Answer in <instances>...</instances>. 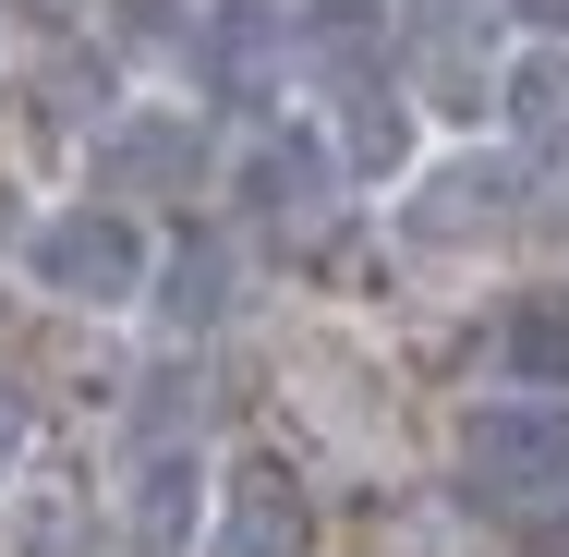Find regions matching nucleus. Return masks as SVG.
Instances as JSON below:
<instances>
[{"mask_svg":"<svg viewBox=\"0 0 569 557\" xmlns=\"http://www.w3.org/2000/svg\"><path fill=\"white\" fill-rule=\"evenodd\" d=\"M24 291H49L61 316H146V279H158V230L110 207V195H73V207H37L12 242Z\"/></svg>","mask_w":569,"mask_h":557,"instance_id":"1","label":"nucleus"},{"mask_svg":"<svg viewBox=\"0 0 569 557\" xmlns=\"http://www.w3.org/2000/svg\"><path fill=\"white\" fill-rule=\"evenodd\" d=\"M449 473L472 509H558L569 497V400H533V388H497L449 425Z\"/></svg>","mask_w":569,"mask_h":557,"instance_id":"2","label":"nucleus"},{"mask_svg":"<svg viewBox=\"0 0 569 557\" xmlns=\"http://www.w3.org/2000/svg\"><path fill=\"white\" fill-rule=\"evenodd\" d=\"M170 37L194 61V110H267L291 73V0H194Z\"/></svg>","mask_w":569,"mask_h":557,"instance_id":"3","label":"nucleus"},{"mask_svg":"<svg viewBox=\"0 0 569 557\" xmlns=\"http://www.w3.org/2000/svg\"><path fill=\"white\" fill-rule=\"evenodd\" d=\"M194 557H316V497L279 448H230L207 473V534Z\"/></svg>","mask_w":569,"mask_h":557,"instance_id":"4","label":"nucleus"},{"mask_svg":"<svg viewBox=\"0 0 569 557\" xmlns=\"http://www.w3.org/2000/svg\"><path fill=\"white\" fill-rule=\"evenodd\" d=\"M316 133H328L340 182H412V158H425V110H412V86H400L376 49H340Z\"/></svg>","mask_w":569,"mask_h":557,"instance_id":"5","label":"nucleus"},{"mask_svg":"<svg viewBox=\"0 0 569 557\" xmlns=\"http://www.w3.org/2000/svg\"><path fill=\"white\" fill-rule=\"evenodd\" d=\"M98 182L86 195H110V207H146V195H194L207 182V110L194 98H133V110L98 121Z\"/></svg>","mask_w":569,"mask_h":557,"instance_id":"6","label":"nucleus"},{"mask_svg":"<svg viewBox=\"0 0 569 557\" xmlns=\"http://www.w3.org/2000/svg\"><path fill=\"white\" fill-rule=\"evenodd\" d=\"M207 473H219V460L194 437H133L121 497H110L121 557H194V534H207Z\"/></svg>","mask_w":569,"mask_h":557,"instance_id":"7","label":"nucleus"},{"mask_svg":"<svg viewBox=\"0 0 569 557\" xmlns=\"http://www.w3.org/2000/svg\"><path fill=\"white\" fill-rule=\"evenodd\" d=\"M340 158H328V133H316V110L303 121H254V146L230 158V207L254 230H316L328 207H340Z\"/></svg>","mask_w":569,"mask_h":557,"instance_id":"8","label":"nucleus"},{"mask_svg":"<svg viewBox=\"0 0 569 557\" xmlns=\"http://www.w3.org/2000/svg\"><path fill=\"white\" fill-rule=\"evenodd\" d=\"M400 195H412V207H400L412 242H472V230H509V219H521V158H485V146H460V158H412Z\"/></svg>","mask_w":569,"mask_h":557,"instance_id":"9","label":"nucleus"},{"mask_svg":"<svg viewBox=\"0 0 569 557\" xmlns=\"http://www.w3.org/2000/svg\"><path fill=\"white\" fill-rule=\"evenodd\" d=\"M485 110L509 121V158H569V37H521V49H497Z\"/></svg>","mask_w":569,"mask_h":557,"instance_id":"10","label":"nucleus"},{"mask_svg":"<svg viewBox=\"0 0 569 557\" xmlns=\"http://www.w3.org/2000/svg\"><path fill=\"white\" fill-rule=\"evenodd\" d=\"M485 364H497V388L569 400V291H558V279H533V291H509V304H497Z\"/></svg>","mask_w":569,"mask_h":557,"instance_id":"11","label":"nucleus"},{"mask_svg":"<svg viewBox=\"0 0 569 557\" xmlns=\"http://www.w3.org/2000/svg\"><path fill=\"white\" fill-rule=\"evenodd\" d=\"M146 304H158L170 328H219V316H230V242H182V255H158Z\"/></svg>","mask_w":569,"mask_h":557,"instance_id":"12","label":"nucleus"},{"mask_svg":"<svg viewBox=\"0 0 569 557\" xmlns=\"http://www.w3.org/2000/svg\"><path fill=\"white\" fill-rule=\"evenodd\" d=\"M0 521L24 534L12 557H61V546H73V497H61V485H37V497H24V509H0Z\"/></svg>","mask_w":569,"mask_h":557,"instance_id":"13","label":"nucleus"},{"mask_svg":"<svg viewBox=\"0 0 569 557\" xmlns=\"http://www.w3.org/2000/svg\"><path fill=\"white\" fill-rule=\"evenodd\" d=\"M24 460H37V400H24L12 376H0V497L24 485Z\"/></svg>","mask_w":569,"mask_h":557,"instance_id":"14","label":"nucleus"},{"mask_svg":"<svg viewBox=\"0 0 569 557\" xmlns=\"http://www.w3.org/2000/svg\"><path fill=\"white\" fill-rule=\"evenodd\" d=\"M497 24H521V37H569V0H497Z\"/></svg>","mask_w":569,"mask_h":557,"instance_id":"15","label":"nucleus"},{"mask_svg":"<svg viewBox=\"0 0 569 557\" xmlns=\"http://www.w3.org/2000/svg\"><path fill=\"white\" fill-rule=\"evenodd\" d=\"M558 509H569V497H558Z\"/></svg>","mask_w":569,"mask_h":557,"instance_id":"16","label":"nucleus"}]
</instances>
